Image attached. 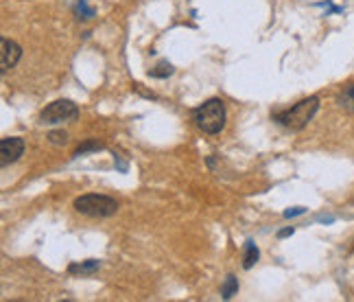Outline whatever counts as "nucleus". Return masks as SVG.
Returning <instances> with one entry per match:
<instances>
[{
    "instance_id": "1",
    "label": "nucleus",
    "mask_w": 354,
    "mask_h": 302,
    "mask_svg": "<svg viewBox=\"0 0 354 302\" xmlns=\"http://www.w3.org/2000/svg\"><path fill=\"white\" fill-rule=\"evenodd\" d=\"M317 112H319V97H306L302 101L293 103L291 107L271 112V121L289 132H302L308 123L315 118Z\"/></svg>"
},
{
    "instance_id": "2",
    "label": "nucleus",
    "mask_w": 354,
    "mask_h": 302,
    "mask_svg": "<svg viewBox=\"0 0 354 302\" xmlns=\"http://www.w3.org/2000/svg\"><path fill=\"white\" fill-rule=\"evenodd\" d=\"M193 123L197 125V130H201L203 134L214 136L221 134V130L225 127V103L219 97H212L208 101H203L201 105H197L193 109Z\"/></svg>"
},
{
    "instance_id": "3",
    "label": "nucleus",
    "mask_w": 354,
    "mask_h": 302,
    "mask_svg": "<svg viewBox=\"0 0 354 302\" xmlns=\"http://www.w3.org/2000/svg\"><path fill=\"white\" fill-rule=\"evenodd\" d=\"M73 208L79 215L94 217V219H105V217H114L118 213V202L110 195H99V193H86L79 195L73 202Z\"/></svg>"
},
{
    "instance_id": "4",
    "label": "nucleus",
    "mask_w": 354,
    "mask_h": 302,
    "mask_svg": "<svg viewBox=\"0 0 354 302\" xmlns=\"http://www.w3.org/2000/svg\"><path fill=\"white\" fill-rule=\"evenodd\" d=\"M79 116V105L71 99H57L48 103L39 112V123L42 125H62V123L75 121Z\"/></svg>"
},
{
    "instance_id": "5",
    "label": "nucleus",
    "mask_w": 354,
    "mask_h": 302,
    "mask_svg": "<svg viewBox=\"0 0 354 302\" xmlns=\"http://www.w3.org/2000/svg\"><path fill=\"white\" fill-rule=\"evenodd\" d=\"M24 149L26 145L20 136H7V139H3L0 141V167H9V164L18 162Z\"/></svg>"
},
{
    "instance_id": "6",
    "label": "nucleus",
    "mask_w": 354,
    "mask_h": 302,
    "mask_svg": "<svg viewBox=\"0 0 354 302\" xmlns=\"http://www.w3.org/2000/svg\"><path fill=\"white\" fill-rule=\"evenodd\" d=\"M20 60H22V46L9 37L0 39V73L5 75L11 68H16Z\"/></svg>"
},
{
    "instance_id": "7",
    "label": "nucleus",
    "mask_w": 354,
    "mask_h": 302,
    "mask_svg": "<svg viewBox=\"0 0 354 302\" xmlns=\"http://www.w3.org/2000/svg\"><path fill=\"white\" fill-rule=\"evenodd\" d=\"M101 269V260L99 258H88L81 260V263H71L68 265V274H81V276H90V274Z\"/></svg>"
},
{
    "instance_id": "8",
    "label": "nucleus",
    "mask_w": 354,
    "mask_h": 302,
    "mask_svg": "<svg viewBox=\"0 0 354 302\" xmlns=\"http://www.w3.org/2000/svg\"><path fill=\"white\" fill-rule=\"evenodd\" d=\"M258 258H261V250H258V245L250 239L245 241V252H243V269H252Z\"/></svg>"
},
{
    "instance_id": "9",
    "label": "nucleus",
    "mask_w": 354,
    "mask_h": 302,
    "mask_svg": "<svg viewBox=\"0 0 354 302\" xmlns=\"http://www.w3.org/2000/svg\"><path fill=\"white\" fill-rule=\"evenodd\" d=\"M241 290V285H239V278L234 276V274H227L223 285H221V298L223 300H232Z\"/></svg>"
},
{
    "instance_id": "10",
    "label": "nucleus",
    "mask_w": 354,
    "mask_h": 302,
    "mask_svg": "<svg viewBox=\"0 0 354 302\" xmlns=\"http://www.w3.org/2000/svg\"><path fill=\"white\" fill-rule=\"evenodd\" d=\"M337 103L350 109V112H354V84H348L342 88V92H339V97H337Z\"/></svg>"
},
{
    "instance_id": "11",
    "label": "nucleus",
    "mask_w": 354,
    "mask_h": 302,
    "mask_svg": "<svg viewBox=\"0 0 354 302\" xmlns=\"http://www.w3.org/2000/svg\"><path fill=\"white\" fill-rule=\"evenodd\" d=\"M101 149H105V145H103V143H99L97 139H88L86 143H81V145L75 149L73 158H81V156L90 154V151H101Z\"/></svg>"
},
{
    "instance_id": "12",
    "label": "nucleus",
    "mask_w": 354,
    "mask_h": 302,
    "mask_svg": "<svg viewBox=\"0 0 354 302\" xmlns=\"http://www.w3.org/2000/svg\"><path fill=\"white\" fill-rule=\"evenodd\" d=\"M173 73H175V68L169 62H160L158 66H153L151 71H149V77H153V79H167Z\"/></svg>"
},
{
    "instance_id": "13",
    "label": "nucleus",
    "mask_w": 354,
    "mask_h": 302,
    "mask_svg": "<svg viewBox=\"0 0 354 302\" xmlns=\"http://www.w3.org/2000/svg\"><path fill=\"white\" fill-rule=\"evenodd\" d=\"M48 143H50V145H57V147L68 145V132H66V130H53V132L48 134Z\"/></svg>"
},
{
    "instance_id": "14",
    "label": "nucleus",
    "mask_w": 354,
    "mask_h": 302,
    "mask_svg": "<svg viewBox=\"0 0 354 302\" xmlns=\"http://www.w3.org/2000/svg\"><path fill=\"white\" fill-rule=\"evenodd\" d=\"M306 208H302V206H297V208H289V211H284V217H297V215H304Z\"/></svg>"
},
{
    "instance_id": "15",
    "label": "nucleus",
    "mask_w": 354,
    "mask_h": 302,
    "mask_svg": "<svg viewBox=\"0 0 354 302\" xmlns=\"http://www.w3.org/2000/svg\"><path fill=\"white\" fill-rule=\"evenodd\" d=\"M295 232V228H284V230H280L278 232V239H284V237H291Z\"/></svg>"
}]
</instances>
